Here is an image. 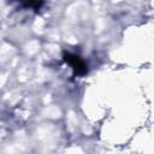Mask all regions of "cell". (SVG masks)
<instances>
[{"instance_id":"cell-1","label":"cell","mask_w":154,"mask_h":154,"mask_svg":"<svg viewBox=\"0 0 154 154\" xmlns=\"http://www.w3.org/2000/svg\"><path fill=\"white\" fill-rule=\"evenodd\" d=\"M65 60H66V63H69L72 66V69L75 70L76 73H84L87 71L84 63L77 55H73V54L67 53V54H65Z\"/></svg>"}]
</instances>
